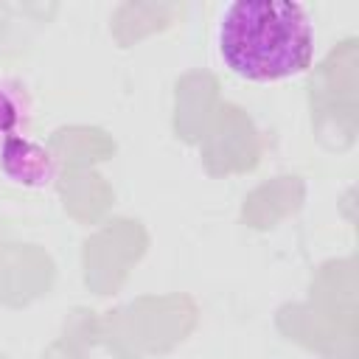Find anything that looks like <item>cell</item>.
Instances as JSON below:
<instances>
[{"instance_id":"obj_1","label":"cell","mask_w":359,"mask_h":359,"mask_svg":"<svg viewBox=\"0 0 359 359\" xmlns=\"http://www.w3.org/2000/svg\"><path fill=\"white\" fill-rule=\"evenodd\" d=\"M314 39L309 8L286 0H233L216 25L224 67L255 84L303 76L314 59Z\"/></svg>"},{"instance_id":"obj_2","label":"cell","mask_w":359,"mask_h":359,"mask_svg":"<svg viewBox=\"0 0 359 359\" xmlns=\"http://www.w3.org/2000/svg\"><path fill=\"white\" fill-rule=\"evenodd\" d=\"M0 171L17 188L48 191L56 185L59 160L45 143L28 135H11L0 143Z\"/></svg>"},{"instance_id":"obj_3","label":"cell","mask_w":359,"mask_h":359,"mask_svg":"<svg viewBox=\"0 0 359 359\" xmlns=\"http://www.w3.org/2000/svg\"><path fill=\"white\" fill-rule=\"evenodd\" d=\"M31 95L14 79H0V143L11 135H22L31 121Z\"/></svg>"}]
</instances>
